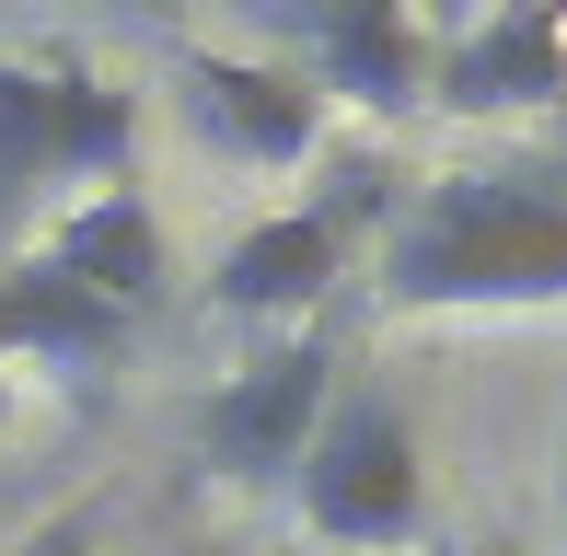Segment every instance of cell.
Wrapping results in <instances>:
<instances>
[{"mask_svg":"<svg viewBox=\"0 0 567 556\" xmlns=\"http://www.w3.org/2000/svg\"><path fill=\"white\" fill-rule=\"evenodd\" d=\"M371 278L394 313H545L567 301V197L545 174L452 163L394 197Z\"/></svg>","mask_w":567,"mask_h":556,"instance_id":"1","label":"cell"},{"mask_svg":"<svg viewBox=\"0 0 567 556\" xmlns=\"http://www.w3.org/2000/svg\"><path fill=\"white\" fill-rule=\"evenodd\" d=\"M290 498H301V534L348 556H405L429 534V464H417V418L394 406V383L348 371L324 394L313 441L290 464Z\"/></svg>","mask_w":567,"mask_h":556,"instance_id":"2","label":"cell"},{"mask_svg":"<svg viewBox=\"0 0 567 556\" xmlns=\"http://www.w3.org/2000/svg\"><path fill=\"white\" fill-rule=\"evenodd\" d=\"M394 220V186H382V163H348L324 174L313 197H290V209H267V220H244L231 233V256L209 267V301L231 325H313L324 313V290L348 278V256H359V233H382Z\"/></svg>","mask_w":567,"mask_h":556,"instance_id":"3","label":"cell"},{"mask_svg":"<svg viewBox=\"0 0 567 556\" xmlns=\"http://www.w3.org/2000/svg\"><path fill=\"white\" fill-rule=\"evenodd\" d=\"M337 383H348V371H337V337H324V325L255 337L244 371H220L209 406H197V429H186L197 464H209L220 487H290V464H301V441H313V418H324Z\"/></svg>","mask_w":567,"mask_h":556,"instance_id":"4","label":"cell"},{"mask_svg":"<svg viewBox=\"0 0 567 556\" xmlns=\"http://www.w3.org/2000/svg\"><path fill=\"white\" fill-rule=\"evenodd\" d=\"M174 93H186L197 140H209V151H231V163L290 174V163H313V151H324V93L301 82L290 59H231V47H186Z\"/></svg>","mask_w":567,"mask_h":556,"instance_id":"5","label":"cell"},{"mask_svg":"<svg viewBox=\"0 0 567 556\" xmlns=\"http://www.w3.org/2000/svg\"><path fill=\"white\" fill-rule=\"evenodd\" d=\"M567 93V23L556 0H486L463 35L429 47V105L463 116H533Z\"/></svg>","mask_w":567,"mask_h":556,"instance_id":"6","label":"cell"},{"mask_svg":"<svg viewBox=\"0 0 567 556\" xmlns=\"http://www.w3.org/2000/svg\"><path fill=\"white\" fill-rule=\"evenodd\" d=\"M35 267H59L70 290H93V301H116V313H140L151 290H163V209H151L140 186H82L59 220H47V244H35Z\"/></svg>","mask_w":567,"mask_h":556,"instance_id":"7","label":"cell"},{"mask_svg":"<svg viewBox=\"0 0 567 556\" xmlns=\"http://www.w3.org/2000/svg\"><path fill=\"white\" fill-rule=\"evenodd\" d=\"M313 93H348L371 116L429 105V35L405 23V0H359V12H313V59H301Z\"/></svg>","mask_w":567,"mask_h":556,"instance_id":"8","label":"cell"},{"mask_svg":"<svg viewBox=\"0 0 567 556\" xmlns=\"http://www.w3.org/2000/svg\"><path fill=\"white\" fill-rule=\"evenodd\" d=\"M116 337H127V313H116V301L70 290V278H59V267H35V256H12V267H0V360L82 383L93 360H116Z\"/></svg>","mask_w":567,"mask_h":556,"instance_id":"9","label":"cell"},{"mask_svg":"<svg viewBox=\"0 0 567 556\" xmlns=\"http://www.w3.org/2000/svg\"><path fill=\"white\" fill-rule=\"evenodd\" d=\"M47 151H59V186H127L140 93L105 82V70H47Z\"/></svg>","mask_w":567,"mask_h":556,"instance_id":"10","label":"cell"},{"mask_svg":"<svg viewBox=\"0 0 567 556\" xmlns=\"http://www.w3.org/2000/svg\"><path fill=\"white\" fill-rule=\"evenodd\" d=\"M59 197V151H47V70L0 59V244Z\"/></svg>","mask_w":567,"mask_h":556,"instance_id":"11","label":"cell"},{"mask_svg":"<svg viewBox=\"0 0 567 556\" xmlns=\"http://www.w3.org/2000/svg\"><path fill=\"white\" fill-rule=\"evenodd\" d=\"M0 556H93V498H70V511L23 522V534H0Z\"/></svg>","mask_w":567,"mask_h":556,"instance_id":"12","label":"cell"},{"mask_svg":"<svg viewBox=\"0 0 567 556\" xmlns=\"http://www.w3.org/2000/svg\"><path fill=\"white\" fill-rule=\"evenodd\" d=\"M475 12H486V0H405V23H417L429 47H441V35H463V23H475Z\"/></svg>","mask_w":567,"mask_h":556,"instance_id":"13","label":"cell"},{"mask_svg":"<svg viewBox=\"0 0 567 556\" xmlns=\"http://www.w3.org/2000/svg\"><path fill=\"white\" fill-rule=\"evenodd\" d=\"M93 12H127V23H151V35H174V12H186V0H93Z\"/></svg>","mask_w":567,"mask_h":556,"instance_id":"14","label":"cell"},{"mask_svg":"<svg viewBox=\"0 0 567 556\" xmlns=\"http://www.w3.org/2000/svg\"><path fill=\"white\" fill-rule=\"evenodd\" d=\"M463 556H509V545H463Z\"/></svg>","mask_w":567,"mask_h":556,"instance_id":"15","label":"cell"},{"mask_svg":"<svg viewBox=\"0 0 567 556\" xmlns=\"http://www.w3.org/2000/svg\"><path fill=\"white\" fill-rule=\"evenodd\" d=\"M556 498H567V452H556Z\"/></svg>","mask_w":567,"mask_h":556,"instance_id":"16","label":"cell"},{"mask_svg":"<svg viewBox=\"0 0 567 556\" xmlns=\"http://www.w3.org/2000/svg\"><path fill=\"white\" fill-rule=\"evenodd\" d=\"M0 418H12V383H0Z\"/></svg>","mask_w":567,"mask_h":556,"instance_id":"17","label":"cell"},{"mask_svg":"<svg viewBox=\"0 0 567 556\" xmlns=\"http://www.w3.org/2000/svg\"><path fill=\"white\" fill-rule=\"evenodd\" d=\"M0 371H12V360H0Z\"/></svg>","mask_w":567,"mask_h":556,"instance_id":"18","label":"cell"}]
</instances>
